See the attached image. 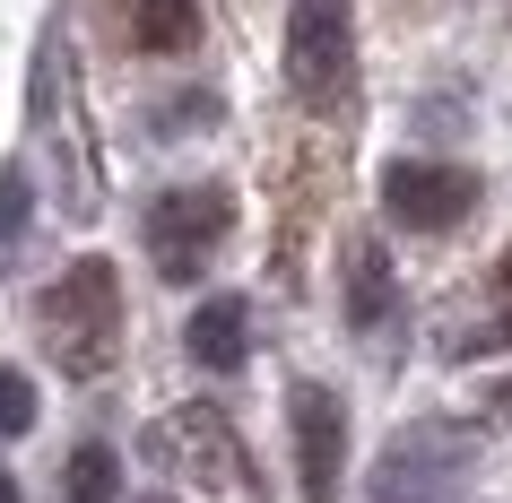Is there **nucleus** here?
Instances as JSON below:
<instances>
[{
	"mask_svg": "<svg viewBox=\"0 0 512 503\" xmlns=\"http://www.w3.org/2000/svg\"><path fill=\"white\" fill-rule=\"evenodd\" d=\"M35 321H44V347H53L61 373H79V382H96V373L122 356V278H113V261H70L44 287V304H35Z\"/></svg>",
	"mask_w": 512,
	"mask_h": 503,
	"instance_id": "1",
	"label": "nucleus"
},
{
	"mask_svg": "<svg viewBox=\"0 0 512 503\" xmlns=\"http://www.w3.org/2000/svg\"><path fill=\"white\" fill-rule=\"evenodd\" d=\"M356 70V9L348 0H287V87L313 113H339Z\"/></svg>",
	"mask_w": 512,
	"mask_h": 503,
	"instance_id": "2",
	"label": "nucleus"
},
{
	"mask_svg": "<svg viewBox=\"0 0 512 503\" xmlns=\"http://www.w3.org/2000/svg\"><path fill=\"white\" fill-rule=\"evenodd\" d=\"M226 226H235V191L226 183H174L148 200V252H157V278H174V287H191L200 269H209V252L226 243Z\"/></svg>",
	"mask_w": 512,
	"mask_h": 503,
	"instance_id": "3",
	"label": "nucleus"
},
{
	"mask_svg": "<svg viewBox=\"0 0 512 503\" xmlns=\"http://www.w3.org/2000/svg\"><path fill=\"white\" fill-rule=\"evenodd\" d=\"M478 209V174L443 157H391L382 165V217L408 235H452L460 217Z\"/></svg>",
	"mask_w": 512,
	"mask_h": 503,
	"instance_id": "4",
	"label": "nucleus"
},
{
	"mask_svg": "<svg viewBox=\"0 0 512 503\" xmlns=\"http://www.w3.org/2000/svg\"><path fill=\"white\" fill-rule=\"evenodd\" d=\"M287 425H296V477L304 503H339V460H348V408L330 382H296L287 391Z\"/></svg>",
	"mask_w": 512,
	"mask_h": 503,
	"instance_id": "5",
	"label": "nucleus"
},
{
	"mask_svg": "<svg viewBox=\"0 0 512 503\" xmlns=\"http://www.w3.org/2000/svg\"><path fill=\"white\" fill-rule=\"evenodd\" d=\"M460 460H469L460 451V425H408L374 469V503H434L460 477Z\"/></svg>",
	"mask_w": 512,
	"mask_h": 503,
	"instance_id": "6",
	"label": "nucleus"
},
{
	"mask_svg": "<svg viewBox=\"0 0 512 503\" xmlns=\"http://www.w3.org/2000/svg\"><path fill=\"white\" fill-rule=\"evenodd\" d=\"M183 347H191L200 373H235L243 356H252V304H243V295H209V304L183 321Z\"/></svg>",
	"mask_w": 512,
	"mask_h": 503,
	"instance_id": "7",
	"label": "nucleus"
},
{
	"mask_svg": "<svg viewBox=\"0 0 512 503\" xmlns=\"http://www.w3.org/2000/svg\"><path fill=\"white\" fill-rule=\"evenodd\" d=\"M391 313H400L391 252H382V243H356V252H348V321L365 330V339H382V330H391Z\"/></svg>",
	"mask_w": 512,
	"mask_h": 503,
	"instance_id": "8",
	"label": "nucleus"
},
{
	"mask_svg": "<svg viewBox=\"0 0 512 503\" xmlns=\"http://www.w3.org/2000/svg\"><path fill=\"white\" fill-rule=\"evenodd\" d=\"M174 443H183V460L200 477H235V434H226L217 408H183V417H174Z\"/></svg>",
	"mask_w": 512,
	"mask_h": 503,
	"instance_id": "9",
	"label": "nucleus"
},
{
	"mask_svg": "<svg viewBox=\"0 0 512 503\" xmlns=\"http://www.w3.org/2000/svg\"><path fill=\"white\" fill-rule=\"evenodd\" d=\"M131 27L148 53H191L200 44V0H131Z\"/></svg>",
	"mask_w": 512,
	"mask_h": 503,
	"instance_id": "10",
	"label": "nucleus"
},
{
	"mask_svg": "<svg viewBox=\"0 0 512 503\" xmlns=\"http://www.w3.org/2000/svg\"><path fill=\"white\" fill-rule=\"evenodd\" d=\"M61 495H70V503H113V495H122V460H113V443H79V451H70Z\"/></svg>",
	"mask_w": 512,
	"mask_h": 503,
	"instance_id": "11",
	"label": "nucleus"
},
{
	"mask_svg": "<svg viewBox=\"0 0 512 503\" xmlns=\"http://www.w3.org/2000/svg\"><path fill=\"white\" fill-rule=\"evenodd\" d=\"M0 434H35V382L18 365H0Z\"/></svg>",
	"mask_w": 512,
	"mask_h": 503,
	"instance_id": "12",
	"label": "nucleus"
},
{
	"mask_svg": "<svg viewBox=\"0 0 512 503\" xmlns=\"http://www.w3.org/2000/svg\"><path fill=\"white\" fill-rule=\"evenodd\" d=\"M27 226V174H0V243H18Z\"/></svg>",
	"mask_w": 512,
	"mask_h": 503,
	"instance_id": "13",
	"label": "nucleus"
},
{
	"mask_svg": "<svg viewBox=\"0 0 512 503\" xmlns=\"http://www.w3.org/2000/svg\"><path fill=\"white\" fill-rule=\"evenodd\" d=\"M495 417H504V425H512V382H495Z\"/></svg>",
	"mask_w": 512,
	"mask_h": 503,
	"instance_id": "14",
	"label": "nucleus"
},
{
	"mask_svg": "<svg viewBox=\"0 0 512 503\" xmlns=\"http://www.w3.org/2000/svg\"><path fill=\"white\" fill-rule=\"evenodd\" d=\"M0 503H27V495H18V477H0Z\"/></svg>",
	"mask_w": 512,
	"mask_h": 503,
	"instance_id": "15",
	"label": "nucleus"
},
{
	"mask_svg": "<svg viewBox=\"0 0 512 503\" xmlns=\"http://www.w3.org/2000/svg\"><path fill=\"white\" fill-rule=\"evenodd\" d=\"M504 313H512V252H504Z\"/></svg>",
	"mask_w": 512,
	"mask_h": 503,
	"instance_id": "16",
	"label": "nucleus"
},
{
	"mask_svg": "<svg viewBox=\"0 0 512 503\" xmlns=\"http://www.w3.org/2000/svg\"><path fill=\"white\" fill-rule=\"evenodd\" d=\"M148 503H174V495H148Z\"/></svg>",
	"mask_w": 512,
	"mask_h": 503,
	"instance_id": "17",
	"label": "nucleus"
}]
</instances>
